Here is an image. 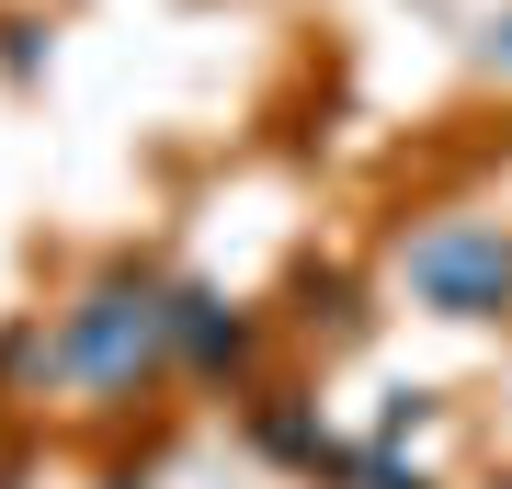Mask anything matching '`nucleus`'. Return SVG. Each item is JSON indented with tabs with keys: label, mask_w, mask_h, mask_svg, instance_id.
<instances>
[{
	"label": "nucleus",
	"mask_w": 512,
	"mask_h": 489,
	"mask_svg": "<svg viewBox=\"0 0 512 489\" xmlns=\"http://www.w3.org/2000/svg\"><path fill=\"white\" fill-rule=\"evenodd\" d=\"M410 285H421V308H444V319H501L512 308V239L478 228V217H444V228L410 239Z\"/></svg>",
	"instance_id": "obj_2"
},
{
	"label": "nucleus",
	"mask_w": 512,
	"mask_h": 489,
	"mask_svg": "<svg viewBox=\"0 0 512 489\" xmlns=\"http://www.w3.org/2000/svg\"><path fill=\"white\" fill-rule=\"evenodd\" d=\"M160 342H171V296L148 285V273H103V285L57 319L46 364L69 387H92V399H114V387H137L148 364H160Z\"/></svg>",
	"instance_id": "obj_1"
},
{
	"label": "nucleus",
	"mask_w": 512,
	"mask_h": 489,
	"mask_svg": "<svg viewBox=\"0 0 512 489\" xmlns=\"http://www.w3.org/2000/svg\"><path fill=\"white\" fill-rule=\"evenodd\" d=\"M171 342H183L194 364H239V353H251V330H239L205 285H183V296H171Z\"/></svg>",
	"instance_id": "obj_3"
},
{
	"label": "nucleus",
	"mask_w": 512,
	"mask_h": 489,
	"mask_svg": "<svg viewBox=\"0 0 512 489\" xmlns=\"http://www.w3.org/2000/svg\"><path fill=\"white\" fill-rule=\"evenodd\" d=\"M490 57H512V12H501V23H490Z\"/></svg>",
	"instance_id": "obj_4"
}]
</instances>
